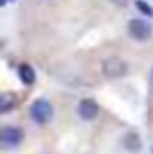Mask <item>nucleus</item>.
Listing matches in <instances>:
<instances>
[{
  "label": "nucleus",
  "mask_w": 153,
  "mask_h": 154,
  "mask_svg": "<svg viewBox=\"0 0 153 154\" xmlns=\"http://www.w3.org/2000/svg\"><path fill=\"white\" fill-rule=\"evenodd\" d=\"M128 32L137 41H146V39L151 38L153 25L146 20V16L144 18H132L130 23H128Z\"/></svg>",
  "instance_id": "nucleus-1"
},
{
  "label": "nucleus",
  "mask_w": 153,
  "mask_h": 154,
  "mask_svg": "<svg viewBox=\"0 0 153 154\" xmlns=\"http://www.w3.org/2000/svg\"><path fill=\"white\" fill-rule=\"evenodd\" d=\"M29 113L33 116V120L36 124H49L52 120V115H54V109L50 106V102L47 99H36L33 104H31V109Z\"/></svg>",
  "instance_id": "nucleus-2"
},
{
  "label": "nucleus",
  "mask_w": 153,
  "mask_h": 154,
  "mask_svg": "<svg viewBox=\"0 0 153 154\" xmlns=\"http://www.w3.org/2000/svg\"><path fill=\"white\" fill-rule=\"evenodd\" d=\"M101 68H103L105 77H108V79H121V77H124L128 74V65H126V61L121 59V57H117V56H112V57L105 59Z\"/></svg>",
  "instance_id": "nucleus-3"
},
{
  "label": "nucleus",
  "mask_w": 153,
  "mask_h": 154,
  "mask_svg": "<svg viewBox=\"0 0 153 154\" xmlns=\"http://www.w3.org/2000/svg\"><path fill=\"white\" fill-rule=\"evenodd\" d=\"M24 131L16 125H4L0 129V143L4 149H15L22 143Z\"/></svg>",
  "instance_id": "nucleus-4"
},
{
  "label": "nucleus",
  "mask_w": 153,
  "mask_h": 154,
  "mask_svg": "<svg viewBox=\"0 0 153 154\" xmlns=\"http://www.w3.org/2000/svg\"><path fill=\"white\" fill-rule=\"evenodd\" d=\"M77 115L83 120H94L99 115V104L94 99H83L77 106Z\"/></svg>",
  "instance_id": "nucleus-5"
},
{
  "label": "nucleus",
  "mask_w": 153,
  "mask_h": 154,
  "mask_svg": "<svg viewBox=\"0 0 153 154\" xmlns=\"http://www.w3.org/2000/svg\"><path fill=\"white\" fill-rule=\"evenodd\" d=\"M16 97H15V93H9V91H4L2 95H0V113L2 115H5V113H9V111H13L15 108H16Z\"/></svg>",
  "instance_id": "nucleus-6"
},
{
  "label": "nucleus",
  "mask_w": 153,
  "mask_h": 154,
  "mask_svg": "<svg viewBox=\"0 0 153 154\" xmlns=\"http://www.w3.org/2000/svg\"><path fill=\"white\" fill-rule=\"evenodd\" d=\"M18 77H20V81H22L24 84H33V82L36 81V72H34V68H33L31 65L22 63V65L18 66Z\"/></svg>",
  "instance_id": "nucleus-7"
},
{
  "label": "nucleus",
  "mask_w": 153,
  "mask_h": 154,
  "mask_svg": "<svg viewBox=\"0 0 153 154\" xmlns=\"http://www.w3.org/2000/svg\"><path fill=\"white\" fill-rule=\"evenodd\" d=\"M122 147L126 151H132V152H137L141 149V138L137 133H126L122 136Z\"/></svg>",
  "instance_id": "nucleus-8"
},
{
  "label": "nucleus",
  "mask_w": 153,
  "mask_h": 154,
  "mask_svg": "<svg viewBox=\"0 0 153 154\" xmlns=\"http://www.w3.org/2000/svg\"><path fill=\"white\" fill-rule=\"evenodd\" d=\"M135 7H137V11H141L146 18H153V9L150 7L148 2H144V0H135Z\"/></svg>",
  "instance_id": "nucleus-9"
},
{
  "label": "nucleus",
  "mask_w": 153,
  "mask_h": 154,
  "mask_svg": "<svg viewBox=\"0 0 153 154\" xmlns=\"http://www.w3.org/2000/svg\"><path fill=\"white\" fill-rule=\"evenodd\" d=\"M114 2H115V5H119V7H124L128 0H114Z\"/></svg>",
  "instance_id": "nucleus-10"
},
{
  "label": "nucleus",
  "mask_w": 153,
  "mask_h": 154,
  "mask_svg": "<svg viewBox=\"0 0 153 154\" xmlns=\"http://www.w3.org/2000/svg\"><path fill=\"white\" fill-rule=\"evenodd\" d=\"M7 2H15V0H0V4H2V5H5Z\"/></svg>",
  "instance_id": "nucleus-11"
},
{
  "label": "nucleus",
  "mask_w": 153,
  "mask_h": 154,
  "mask_svg": "<svg viewBox=\"0 0 153 154\" xmlns=\"http://www.w3.org/2000/svg\"><path fill=\"white\" fill-rule=\"evenodd\" d=\"M150 77H151V86H153V68H151V74H150Z\"/></svg>",
  "instance_id": "nucleus-12"
},
{
  "label": "nucleus",
  "mask_w": 153,
  "mask_h": 154,
  "mask_svg": "<svg viewBox=\"0 0 153 154\" xmlns=\"http://www.w3.org/2000/svg\"><path fill=\"white\" fill-rule=\"evenodd\" d=\"M151 95H153V86H151Z\"/></svg>",
  "instance_id": "nucleus-13"
},
{
  "label": "nucleus",
  "mask_w": 153,
  "mask_h": 154,
  "mask_svg": "<svg viewBox=\"0 0 153 154\" xmlns=\"http://www.w3.org/2000/svg\"><path fill=\"white\" fill-rule=\"evenodd\" d=\"M151 152H153V151H151Z\"/></svg>",
  "instance_id": "nucleus-14"
}]
</instances>
